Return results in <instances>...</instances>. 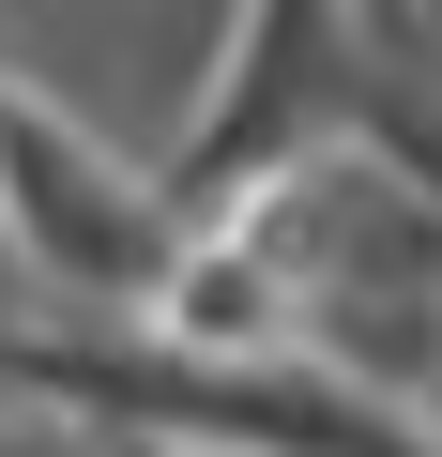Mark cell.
I'll list each match as a JSON object with an SVG mask.
<instances>
[{
    "label": "cell",
    "instance_id": "cell-1",
    "mask_svg": "<svg viewBox=\"0 0 442 457\" xmlns=\"http://www.w3.org/2000/svg\"><path fill=\"white\" fill-rule=\"evenodd\" d=\"M168 245H183V198L138 183L107 137H77L46 92L0 77V260H16V290L62 275L77 305H153Z\"/></svg>",
    "mask_w": 442,
    "mask_h": 457
},
{
    "label": "cell",
    "instance_id": "cell-2",
    "mask_svg": "<svg viewBox=\"0 0 442 457\" xmlns=\"http://www.w3.org/2000/svg\"><path fill=\"white\" fill-rule=\"evenodd\" d=\"M31 427V396H16V336H0V442H16Z\"/></svg>",
    "mask_w": 442,
    "mask_h": 457
}]
</instances>
